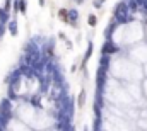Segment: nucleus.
I'll list each match as a JSON object with an SVG mask.
<instances>
[{"instance_id": "nucleus-1", "label": "nucleus", "mask_w": 147, "mask_h": 131, "mask_svg": "<svg viewBox=\"0 0 147 131\" xmlns=\"http://www.w3.org/2000/svg\"><path fill=\"white\" fill-rule=\"evenodd\" d=\"M84 101H86V90H82V92H80V97H79V107H82V106H84Z\"/></svg>"}, {"instance_id": "nucleus-2", "label": "nucleus", "mask_w": 147, "mask_h": 131, "mask_svg": "<svg viewBox=\"0 0 147 131\" xmlns=\"http://www.w3.org/2000/svg\"><path fill=\"white\" fill-rule=\"evenodd\" d=\"M89 24H91L92 27L96 26V17H94V15H89Z\"/></svg>"}, {"instance_id": "nucleus-3", "label": "nucleus", "mask_w": 147, "mask_h": 131, "mask_svg": "<svg viewBox=\"0 0 147 131\" xmlns=\"http://www.w3.org/2000/svg\"><path fill=\"white\" fill-rule=\"evenodd\" d=\"M39 5H41V7H45V0H39Z\"/></svg>"}]
</instances>
